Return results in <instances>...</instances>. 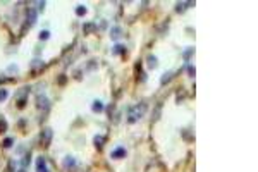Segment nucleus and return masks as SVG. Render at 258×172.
<instances>
[{
    "mask_svg": "<svg viewBox=\"0 0 258 172\" xmlns=\"http://www.w3.org/2000/svg\"><path fill=\"white\" fill-rule=\"evenodd\" d=\"M146 62H148V67L150 69H155L158 65V62H157V57L155 55H148V59H146Z\"/></svg>",
    "mask_w": 258,
    "mask_h": 172,
    "instance_id": "nucleus-8",
    "label": "nucleus"
},
{
    "mask_svg": "<svg viewBox=\"0 0 258 172\" xmlns=\"http://www.w3.org/2000/svg\"><path fill=\"white\" fill-rule=\"evenodd\" d=\"M144 110H146V105L144 103H140V105H136V107H133L131 110H129V122L131 124H134L136 120H140L141 117L144 115Z\"/></svg>",
    "mask_w": 258,
    "mask_h": 172,
    "instance_id": "nucleus-1",
    "label": "nucleus"
},
{
    "mask_svg": "<svg viewBox=\"0 0 258 172\" xmlns=\"http://www.w3.org/2000/svg\"><path fill=\"white\" fill-rule=\"evenodd\" d=\"M19 172H26V169H22V167H21V170H19Z\"/></svg>",
    "mask_w": 258,
    "mask_h": 172,
    "instance_id": "nucleus-27",
    "label": "nucleus"
},
{
    "mask_svg": "<svg viewBox=\"0 0 258 172\" xmlns=\"http://www.w3.org/2000/svg\"><path fill=\"white\" fill-rule=\"evenodd\" d=\"M110 36H112L114 40H117L119 36H121V28H117V26H115V28H112V29H110Z\"/></svg>",
    "mask_w": 258,
    "mask_h": 172,
    "instance_id": "nucleus-12",
    "label": "nucleus"
},
{
    "mask_svg": "<svg viewBox=\"0 0 258 172\" xmlns=\"http://www.w3.org/2000/svg\"><path fill=\"white\" fill-rule=\"evenodd\" d=\"M36 17H38V10L36 9H29L28 10V16H26V26L31 28V26L36 22Z\"/></svg>",
    "mask_w": 258,
    "mask_h": 172,
    "instance_id": "nucleus-2",
    "label": "nucleus"
},
{
    "mask_svg": "<svg viewBox=\"0 0 258 172\" xmlns=\"http://www.w3.org/2000/svg\"><path fill=\"white\" fill-rule=\"evenodd\" d=\"M7 96H9V91L7 90H0V102H5Z\"/></svg>",
    "mask_w": 258,
    "mask_h": 172,
    "instance_id": "nucleus-18",
    "label": "nucleus"
},
{
    "mask_svg": "<svg viewBox=\"0 0 258 172\" xmlns=\"http://www.w3.org/2000/svg\"><path fill=\"white\" fill-rule=\"evenodd\" d=\"M93 141H95V146H96V148H102V146H103V143H105V138H103V136H95V139H93Z\"/></svg>",
    "mask_w": 258,
    "mask_h": 172,
    "instance_id": "nucleus-11",
    "label": "nucleus"
},
{
    "mask_svg": "<svg viewBox=\"0 0 258 172\" xmlns=\"http://www.w3.org/2000/svg\"><path fill=\"white\" fill-rule=\"evenodd\" d=\"M36 5H38V10H43L45 9V2H38Z\"/></svg>",
    "mask_w": 258,
    "mask_h": 172,
    "instance_id": "nucleus-26",
    "label": "nucleus"
},
{
    "mask_svg": "<svg viewBox=\"0 0 258 172\" xmlns=\"http://www.w3.org/2000/svg\"><path fill=\"white\" fill-rule=\"evenodd\" d=\"M114 53H115V55L126 53V47H124V45H115V47H114Z\"/></svg>",
    "mask_w": 258,
    "mask_h": 172,
    "instance_id": "nucleus-14",
    "label": "nucleus"
},
{
    "mask_svg": "<svg viewBox=\"0 0 258 172\" xmlns=\"http://www.w3.org/2000/svg\"><path fill=\"white\" fill-rule=\"evenodd\" d=\"M48 38H50V31L48 29H43L40 33V40H48Z\"/></svg>",
    "mask_w": 258,
    "mask_h": 172,
    "instance_id": "nucleus-17",
    "label": "nucleus"
},
{
    "mask_svg": "<svg viewBox=\"0 0 258 172\" xmlns=\"http://www.w3.org/2000/svg\"><path fill=\"white\" fill-rule=\"evenodd\" d=\"M12 143H14L12 138H5V139H4V148H10V146H12Z\"/></svg>",
    "mask_w": 258,
    "mask_h": 172,
    "instance_id": "nucleus-20",
    "label": "nucleus"
},
{
    "mask_svg": "<svg viewBox=\"0 0 258 172\" xmlns=\"http://www.w3.org/2000/svg\"><path fill=\"white\" fill-rule=\"evenodd\" d=\"M36 170H38V172H45V170H48V169H47V160H45V157H40V158L36 160Z\"/></svg>",
    "mask_w": 258,
    "mask_h": 172,
    "instance_id": "nucleus-5",
    "label": "nucleus"
},
{
    "mask_svg": "<svg viewBox=\"0 0 258 172\" xmlns=\"http://www.w3.org/2000/svg\"><path fill=\"white\" fill-rule=\"evenodd\" d=\"M188 72L191 77H194V74H196V69H194V65H188Z\"/></svg>",
    "mask_w": 258,
    "mask_h": 172,
    "instance_id": "nucleus-23",
    "label": "nucleus"
},
{
    "mask_svg": "<svg viewBox=\"0 0 258 172\" xmlns=\"http://www.w3.org/2000/svg\"><path fill=\"white\" fill-rule=\"evenodd\" d=\"M36 102H38V107L43 108V110H48V98L47 96H41V95H38V98H36Z\"/></svg>",
    "mask_w": 258,
    "mask_h": 172,
    "instance_id": "nucleus-6",
    "label": "nucleus"
},
{
    "mask_svg": "<svg viewBox=\"0 0 258 172\" xmlns=\"http://www.w3.org/2000/svg\"><path fill=\"white\" fill-rule=\"evenodd\" d=\"M83 29H84V33H86V34H91L93 31L96 29V24H95V22H90V24H84V28H83Z\"/></svg>",
    "mask_w": 258,
    "mask_h": 172,
    "instance_id": "nucleus-10",
    "label": "nucleus"
},
{
    "mask_svg": "<svg viewBox=\"0 0 258 172\" xmlns=\"http://www.w3.org/2000/svg\"><path fill=\"white\" fill-rule=\"evenodd\" d=\"M110 157L112 158H115V160H119V158H124L126 157V148H122V146H119V148H115L112 153H110Z\"/></svg>",
    "mask_w": 258,
    "mask_h": 172,
    "instance_id": "nucleus-4",
    "label": "nucleus"
},
{
    "mask_svg": "<svg viewBox=\"0 0 258 172\" xmlns=\"http://www.w3.org/2000/svg\"><path fill=\"white\" fill-rule=\"evenodd\" d=\"M24 105H26V98H21V100L17 102V107H19V108H24Z\"/></svg>",
    "mask_w": 258,
    "mask_h": 172,
    "instance_id": "nucleus-24",
    "label": "nucleus"
},
{
    "mask_svg": "<svg viewBox=\"0 0 258 172\" xmlns=\"http://www.w3.org/2000/svg\"><path fill=\"white\" fill-rule=\"evenodd\" d=\"M91 110L93 112H102V110H103V103H102L100 100H95L93 105H91Z\"/></svg>",
    "mask_w": 258,
    "mask_h": 172,
    "instance_id": "nucleus-9",
    "label": "nucleus"
},
{
    "mask_svg": "<svg viewBox=\"0 0 258 172\" xmlns=\"http://www.w3.org/2000/svg\"><path fill=\"white\" fill-rule=\"evenodd\" d=\"M45 172H50V170H45Z\"/></svg>",
    "mask_w": 258,
    "mask_h": 172,
    "instance_id": "nucleus-28",
    "label": "nucleus"
},
{
    "mask_svg": "<svg viewBox=\"0 0 258 172\" xmlns=\"http://www.w3.org/2000/svg\"><path fill=\"white\" fill-rule=\"evenodd\" d=\"M74 167H76V160L72 157H67L64 160V169H74Z\"/></svg>",
    "mask_w": 258,
    "mask_h": 172,
    "instance_id": "nucleus-7",
    "label": "nucleus"
},
{
    "mask_svg": "<svg viewBox=\"0 0 258 172\" xmlns=\"http://www.w3.org/2000/svg\"><path fill=\"white\" fill-rule=\"evenodd\" d=\"M191 53H194V48H188V50L184 52V59L189 60V55H191Z\"/></svg>",
    "mask_w": 258,
    "mask_h": 172,
    "instance_id": "nucleus-22",
    "label": "nucleus"
},
{
    "mask_svg": "<svg viewBox=\"0 0 258 172\" xmlns=\"http://www.w3.org/2000/svg\"><path fill=\"white\" fill-rule=\"evenodd\" d=\"M171 79H172V72H167V74H164V76H162L160 83H162V84H165V83H169Z\"/></svg>",
    "mask_w": 258,
    "mask_h": 172,
    "instance_id": "nucleus-16",
    "label": "nucleus"
},
{
    "mask_svg": "<svg viewBox=\"0 0 258 172\" xmlns=\"http://www.w3.org/2000/svg\"><path fill=\"white\" fill-rule=\"evenodd\" d=\"M184 9H186V2H181L175 5V12H184Z\"/></svg>",
    "mask_w": 258,
    "mask_h": 172,
    "instance_id": "nucleus-19",
    "label": "nucleus"
},
{
    "mask_svg": "<svg viewBox=\"0 0 258 172\" xmlns=\"http://www.w3.org/2000/svg\"><path fill=\"white\" fill-rule=\"evenodd\" d=\"M59 84H66V76H64V74L59 77Z\"/></svg>",
    "mask_w": 258,
    "mask_h": 172,
    "instance_id": "nucleus-25",
    "label": "nucleus"
},
{
    "mask_svg": "<svg viewBox=\"0 0 258 172\" xmlns=\"http://www.w3.org/2000/svg\"><path fill=\"white\" fill-rule=\"evenodd\" d=\"M52 129L47 127L45 131H41V143H43V146L47 148V146H50V141H52Z\"/></svg>",
    "mask_w": 258,
    "mask_h": 172,
    "instance_id": "nucleus-3",
    "label": "nucleus"
},
{
    "mask_svg": "<svg viewBox=\"0 0 258 172\" xmlns=\"http://www.w3.org/2000/svg\"><path fill=\"white\" fill-rule=\"evenodd\" d=\"M29 157H31L29 153H26L24 157H22V160H21V167H22V169H26L28 165H29Z\"/></svg>",
    "mask_w": 258,
    "mask_h": 172,
    "instance_id": "nucleus-15",
    "label": "nucleus"
},
{
    "mask_svg": "<svg viewBox=\"0 0 258 172\" xmlns=\"http://www.w3.org/2000/svg\"><path fill=\"white\" fill-rule=\"evenodd\" d=\"M86 12H88V9L84 7V5H78V7H76V16L81 17V16H84Z\"/></svg>",
    "mask_w": 258,
    "mask_h": 172,
    "instance_id": "nucleus-13",
    "label": "nucleus"
},
{
    "mask_svg": "<svg viewBox=\"0 0 258 172\" xmlns=\"http://www.w3.org/2000/svg\"><path fill=\"white\" fill-rule=\"evenodd\" d=\"M7 131V122L5 119H0V133H5Z\"/></svg>",
    "mask_w": 258,
    "mask_h": 172,
    "instance_id": "nucleus-21",
    "label": "nucleus"
}]
</instances>
